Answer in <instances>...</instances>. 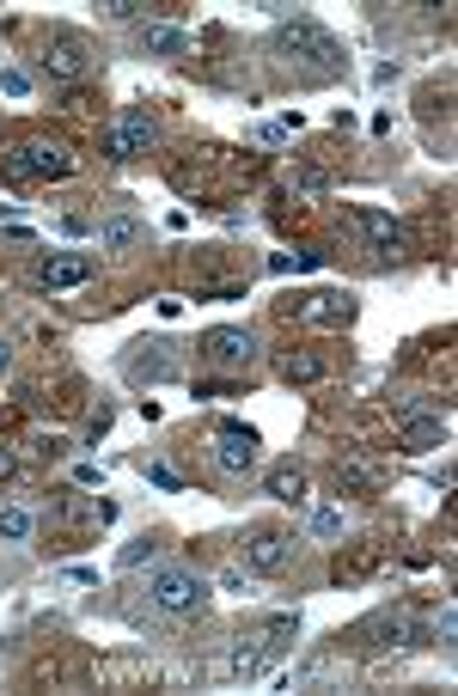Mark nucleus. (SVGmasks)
I'll return each mask as SVG.
<instances>
[{
  "label": "nucleus",
  "mask_w": 458,
  "mask_h": 696,
  "mask_svg": "<svg viewBox=\"0 0 458 696\" xmlns=\"http://www.w3.org/2000/svg\"><path fill=\"white\" fill-rule=\"evenodd\" d=\"M275 62L288 67V74H300L306 86H318V79L342 74V43L324 25H312V19H294V25L275 31Z\"/></svg>",
  "instance_id": "1"
},
{
  "label": "nucleus",
  "mask_w": 458,
  "mask_h": 696,
  "mask_svg": "<svg viewBox=\"0 0 458 696\" xmlns=\"http://www.w3.org/2000/svg\"><path fill=\"white\" fill-rule=\"evenodd\" d=\"M300 635V611H281V618H269V630L245 635V642L233 647V660H226V672L233 678H263V672L275 666V660L288 654V642Z\"/></svg>",
  "instance_id": "2"
},
{
  "label": "nucleus",
  "mask_w": 458,
  "mask_h": 696,
  "mask_svg": "<svg viewBox=\"0 0 458 696\" xmlns=\"http://www.w3.org/2000/svg\"><path fill=\"white\" fill-rule=\"evenodd\" d=\"M147 599H153L159 611H196V604L209 599V580L190 563H159L153 575H147Z\"/></svg>",
  "instance_id": "3"
},
{
  "label": "nucleus",
  "mask_w": 458,
  "mask_h": 696,
  "mask_svg": "<svg viewBox=\"0 0 458 696\" xmlns=\"http://www.w3.org/2000/svg\"><path fill=\"white\" fill-rule=\"evenodd\" d=\"M257 428H245V421H221V428H214V471L221 477H251L257 471Z\"/></svg>",
  "instance_id": "4"
},
{
  "label": "nucleus",
  "mask_w": 458,
  "mask_h": 696,
  "mask_svg": "<svg viewBox=\"0 0 458 696\" xmlns=\"http://www.w3.org/2000/svg\"><path fill=\"white\" fill-rule=\"evenodd\" d=\"M74 165L79 159L67 153L62 141H25V147L7 153V171H13V178H74Z\"/></svg>",
  "instance_id": "5"
},
{
  "label": "nucleus",
  "mask_w": 458,
  "mask_h": 696,
  "mask_svg": "<svg viewBox=\"0 0 458 696\" xmlns=\"http://www.w3.org/2000/svg\"><path fill=\"white\" fill-rule=\"evenodd\" d=\"M153 141H159L153 117H147V110H129V117H117L105 129V159H117V165H123V159H141Z\"/></svg>",
  "instance_id": "6"
},
{
  "label": "nucleus",
  "mask_w": 458,
  "mask_h": 696,
  "mask_svg": "<svg viewBox=\"0 0 458 696\" xmlns=\"http://www.w3.org/2000/svg\"><path fill=\"white\" fill-rule=\"evenodd\" d=\"M183 373V361H178V349L171 342H141L129 355V379L135 385H171Z\"/></svg>",
  "instance_id": "7"
},
{
  "label": "nucleus",
  "mask_w": 458,
  "mask_h": 696,
  "mask_svg": "<svg viewBox=\"0 0 458 696\" xmlns=\"http://www.w3.org/2000/svg\"><path fill=\"white\" fill-rule=\"evenodd\" d=\"M397 421H404V447L409 452H428V447H446V440H452V421H446L440 409L404 404V409H397Z\"/></svg>",
  "instance_id": "8"
},
{
  "label": "nucleus",
  "mask_w": 458,
  "mask_h": 696,
  "mask_svg": "<svg viewBox=\"0 0 458 696\" xmlns=\"http://www.w3.org/2000/svg\"><path fill=\"white\" fill-rule=\"evenodd\" d=\"M92 67V43L74 38V31H62V38L43 43V74L50 79H79Z\"/></svg>",
  "instance_id": "9"
},
{
  "label": "nucleus",
  "mask_w": 458,
  "mask_h": 696,
  "mask_svg": "<svg viewBox=\"0 0 458 696\" xmlns=\"http://www.w3.org/2000/svg\"><path fill=\"white\" fill-rule=\"evenodd\" d=\"M361 233L373 238V250H380L385 264H404V257H409V226L397 221V214H385V208H366V214H361Z\"/></svg>",
  "instance_id": "10"
},
{
  "label": "nucleus",
  "mask_w": 458,
  "mask_h": 696,
  "mask_svg": "<svg viewBox=\"0 0 458 696\" xmlns=\"http://www.w3.org/2000/svg\"><path fill=\"white\" fill-rule=\"evenodd\" d=\"M202 355H209L214 367H251V361H257V336H251V330H209Z\"/></svg>",
  "instance_id": "11"
},
{
  "label": "nucleus",
  "mask_w": 458,
  "mask_h": 696,
  "mask_svg": "<svg viewBox=\"0 0 458 696\" xmlns=\"http://www.w3.org/2000/svg\"><path fill=\"white\" fill-rule=\"evenodd\" d=\"M38 281L43 288H79V281H92V257L86 250H50L38 264Z\"/></svg>",
  "instance_id": "12"
},
{
  "label": "nucleus",
  "mask_w": 458,
  "mask_h": 696,
  "mask_svg": "<svg viewBox=\"0 0 458 696\" xmlns=\"http://www.w3.org/2000/svg\"><path fill=\"white\" fill-rule=\"evenodd\" d=\"M373 635H380V647H434L428 623H416L409 611H385V618L373 623Z\"/></svg>",
  "instance_id": "13"
},
{
  "label": "nucleus",
  "mask_w": 458,
  "mask_h": 696,
  "mask_svg": "<svg viewBox=\"0 0 458 696\" xmlns=\"http://www.w3.org/2000/svg\"><path fill=\"white\" fill-rule=\"evenodd\" d=\"M288 556H294V538H281V532H257V538L245 544V568L251 575H275Z\"/></svg>",
  "instance_id": "14"
},
{
  "label": "nucleus",
  "mask_w": 458,
  "mask_h": 696,
  "mask_svg": "<svg viewBox=\"0 0 458 696\" xmlns=\"http://www.w3.org/2000/svg\"><path fill=\"white\" fill-rule=\"evenodd\" d=\"M141 238H147V226L135 214H105L98 221V250H135Z\"/></svg>",
  "instance_id": "15"
},
{
  "label": "nucleus",
  "mask_w": 458,
  "mask_h": 696,
  "mask_svg": "<svg viewBox=\"0 0 458 696\" xmlns=\"http://www.w3.org/2000/svg\"><path fill=\"white\" fill-rule=\"evenodd\" d=\"M263 489H269L275 501H288V507H300V501H306V477H300V464H294V459L269 464V477H263Z\"/></svg>",
  "instance_id": "16"
},
{
  "label": "nucleus",
  "mask_w": 458,
  "mask_h": 696,
  "mask_svg": "<svg viewBox=\"0 0 458 696\" xmlns=\"http://www.w3.org/2000/svg\"><path fill=\"white\" fill-rule=\"evenodd\" d=\"M306 324H349L354 318V300H337V293H312V300L300 306Z\"/></svg>",
  "instance_id": "17"
},
{
  "label": "nucleus",
  "mask_w": 458,
  "mask_h": 696,
  "mask_svg": "<svg viewBox=\"0 0 458 696\" xmlns=\"http://www.w3.org/2000/svg\"><path fill=\"white\" fill-rule=\"evenodd\" d=\"M141 50L147 55H183V50H190V31H183V25H147L141 31Z\"/></svg>",
  "instance_id": "18"
},
{
  "label": "nucleus",
  "mask_w": 458,
  "mask_h": 696,
  "mask_svg": "<svg viewBox=\"0 0 458 696\" xmlns=\"http://www.w3.org/2000/svg\"><path fill=\"white\" fill-rule=\"evenodd\" d=\"M337 489H349V495H373L380 489V471L361 459H337Z\"/></svg>",
  "instance_id": "19"
},
{
  "label": "nucleus",
  "mask_w": 458,
  "mask_h": 696,
  "mask_svg": "<svg viewBox=\"0 0 458 696\" xmlns=\"http://www.w3.org/2000/svg\"><path fill=\"white\" fill-rule=\"evenodd\" d=\"M324 355H281V379H288V385H318V379H324Z\"/></svg>",
  "instance_id": "20"
},
{
  "label": "nucleus",
  "mask_w": 458,
  "mask_h": 696,
  "mask_svg": "<svg viewBox=\"0 0 458 696\" xmlns=\"http://www.w3.org/2000/svg\"><path fill=\"white\" fill-rule=\"evenodd\" d=\"M31 532H38V513L31 507H0V538L7 544H31Z\"/></svg>",
  "instance_id": "21"
},
{
  "label": "nucleus",
  "mask_w": 458,
  "mask_h": 696,
  "mask_svg": "<svg viewBox=\"0 0 458 696\" xmlns=\"http://www.w3.org/2000/svg\"><path fill=\"white\" fill-rule=\"evenodd\" d=\"M318 264H324V250H300V257L275 250V257H269V269H275V276H300V269H318Z\"/></svg>",
  "instance_id": "22"
},
{
  "label": "nucleus",
  "mask_w": 458,
  "mask_h": 696,
  "mask_svg": "<svg viewBox=\"0 0 458 696\" xmlns=\"http://www.w3.org/2000/svg\"><path fill=\"white\" fill-rule=\"evenodd\" d=\"M342 526H349V520H342L337 501H330V507H312V538H342Z\"/></svg>",
  "instance_id": "23"
},
{
  "label": "nucleus",
  "mask_w": 458,
  "mask_h": 696,
  "mask_svg": "<svg viewBox=\"0 0 458 696\" xmlns=\"http://www.w3.org/2000/svg\"><path fill=\"white\" fill-rule=\"evenodd\" d=\"M141 563H159V544H153V538L123 544V550H117V568H141Z\"/></svg>",
  "instance_id": "24"
},
{
  "label": "nucleus",
  "mask_w": 458,
  "mask_h": 696,
  "mask_svg": "<svg viewBox=\"0 0 458 696\" xmlns=\"http://www.w3.org/2000/svg\"><path fill=\"white\" fill-rule=\"evenodd\" d=\"M452 635H458V611H452V604H440V618H434V623H428V642L452 647Z\"/></svg>",
  "instance_id": "25"
},
{
  "label": "nucleus",
  "mask_w": 458,
  "mask_h": 696,
  "mask_svg": "<svg viewBox=\"0 0 458 696\" xmlns=\"http://www.w3.org/2000/svg\"><path fill=\"white\" fill-rule=\"evenodd\" d=\"M0 93H7V98H25L31 93V74H25V67H0Z\"/></svg>",
  "instance_id": "26"
},
{
  "label": "nucleus",
  "mask_w": 458,
  "mask_h": 696,
  "mask_svg": "<svg viewBox=\"0 0 458 696\" xmlns=\"http://www.w3.org/2000/svg\"><path fill=\"white\" fill-rule=\"evenodd\" d=\"M294 190H306V196H324L330 178H324V171H294Z\"/></svg>",
  "instance_id": "27"
},
{
  "label": "nucleus",
  "mask_w": 458,
  "mask_h": 696,
  "mask_svg": "<svg viewBox=\"0 0 458 696\" xmlns=\"http://www.w3.org/2000/svg\"><path fill=\"white\" fill-rule=\"evenodd\" d=\"M221 587H226V592H251V568H245V563L221 568Z\"/></svg>",
  "instance_id": "28"
},
{
  "label": "nucleus",
  "mask_w": 458,
  "mask_h": 696,
  "mask_svg": "<svg viewBox=\"0 0 458 696\" xmlns=\"http://www.w3.org/2000/svg\"><path fill=\"white\" fill-rule=\"evenodd\" d=\"M147 483H159V489H183V477L171 471V464H147Z\"/></svg>",
  "instance_id": "29"
},
{
  "label": "nucleus",
  "mask_w": 458,
  "mask_h": 696,
  "mask_svg": "<svg viewBox=\"0 0 458 696\" xmlns=\"http://www.w3.org/2000/svg\"><path fill=\"white\" fill-rule=\"evenodd\" d=\"M105 13L110 19H135V13H141V0H105Z\"/></svg>",
  "instance_id": "30"
},
{
  "label": "nucleus",
  "mask_w": 458,
  "mask_h": 696,
  "mask_svg": "<svg viewBox=\"0 0 458 696\" xmlns=\"http://www.w3.org/2000/svg\"><path fill=\"white\" fill-rule=\"evenodd\" d=\"M19 471V459H13V452H7V447H0V483H7V477H13Z\"/></svg>",
  "instance_id": "31"
},
{
  "label": "nucleus",
  "mask_w": 458,
  "mask_h": 696,
  "mask_svg": "<svg viewBox=\"0 0 458 696\" xmlns=\"http://www.w3.org/2000/svg\"><path fill=\"white\" fill-rule=\"evenodd\" d=\"M7 367H13V342L0 336V373H7Z\"/></svg>",
  "instance_id": "32"
}]
</instances>
